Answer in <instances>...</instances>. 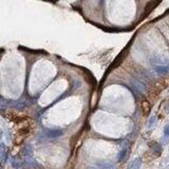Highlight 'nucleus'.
<instances>
[{"instance_id": "1", "label": "nucleus", "mask_w": 169, "mask_h": 169, "mask_svg": "<svg viewBox=\"0 0 169 169\" xmlns=\"http://www.w3.org/2000/svg\"><path fill=\"white\" fill-rule=\"evenodd\" d=\"M155 71L158 73V74H161V75H165L169 72V68L166 67V66H156L155 67Z\"/></svg>"}, {"instance_id": "2", "label": "nucleus", "mask_w": 169, "mask_h": 169, "mask_svg": "<svg viewBox=\"0 0 169 169\" xmlns=\"http://www.w3.org/2000/svg\"><path fill=\"white\" fill-rule=\"evenodd\" d=\"M141 164H142L141 158H136V160H134V162L132 163L131 168H132V169H138V168H140V166H141Z\"/></svg>"}, {"instance_id": "3", "label": "nucleus", "mask_w": 169, "mask_h": 169, "mask_svg": "<svg viewBox=\"0 0 169 169\" xmlns=\"http://www.w3.org/2000/svg\"><path fill=\"white\" fill-rule=\"evenodd\" d=\"M48 134H49V136H51V137H55V136H59V135L61 134V132H60V131H51V132L48 133Z\"/></svg>"}, {"instance_id": "4", "label": "nucleus", "mask_w": 169, "mask_h": 169, "mask_svg": "<svg viewBox=\"0 0 169 169\" xmlns=\"http://www.w3.org/2000/svg\"><path fill=\"white\" fill-rule=\"evenodd\" d=\"M125 155H126V149H124L122 152L118 154V161H123V158L125 157Z\"/></svg>"}, {"instance_id": "5", "label": "nucleus", "mask_w": 169, "mask_h": 169, "mask_svg": "<svg viewBox=\"0 0 169 169\" xmlns=\"http://www.w3.org/2000/svg\"><path fill=\"white\" fill-rule=\"evenodd\" d=\"M164 134L166 136H169V125L165 126V128H164Z\"/></svg>"}, {"instance_id": "6", "label": "nucleus", "mask_w": 169, "mask_h": 169, "mask_svg": "<svg viewBox=\"0 0 169 169\" xmlns=\"http://www.w3.org/2000/svg\"><path fill=\"white\" fill-rule=\"evenodd\" d=\"M154 121H155V117L152 116V117H151V120H150V122H149V127H151V125L154 123Z\"/></svg>"}]
</instances>
